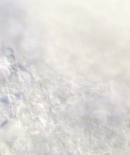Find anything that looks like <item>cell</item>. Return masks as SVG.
Listing matches in <instances>:
<instances>
[{"label": "cell", "instance_id": "cell-2", "mask_svg": "<svg viewBox=\"0 0 130 155\" xmlns=\"http://www.w3.org/2000/svg\"><path fill=\"white\" fill-rule=\"evenodd\" d=\"M7 62L8 63H13L14 61H15V58L12 56V54H11V55H9L8 56V58H7Z\"/></svg>", "mask_w": 130, "mask_h": 155}, {"label": "cell", "instance_id": "cell-1", "mask_svg": "<svg viewBox=\"0 0 130 155\" xmlns=\"http://www.w3.org/2000/svg\"><path fill=\"white\" fill-rule=\"evenodd\" d=\"M5 103H0V127L3 126L8 121V107Z\"/></svg>", "mask_w": 130, "mask_h": 155}]
</instances>
